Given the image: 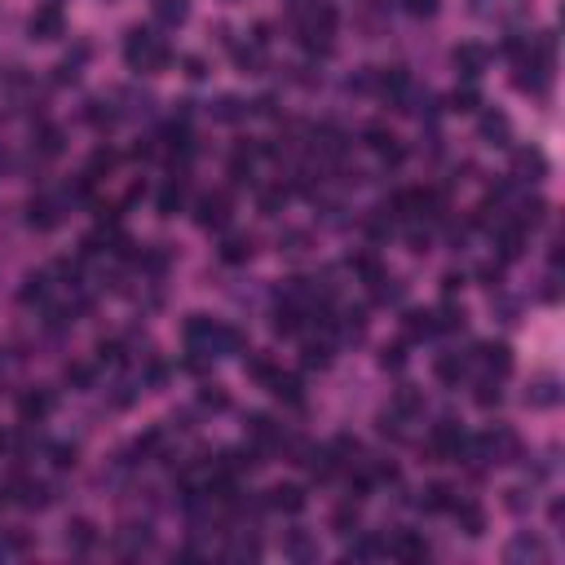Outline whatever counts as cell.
<instances>
[{"instance_id": "cell-9", "label": "cell", "mask_w": 565, "mask_h": 565, "mask_svg": "<svg viewBox=\"0 0 565 565\" xmlns=\"http://www.w3.org/2000/svg\"><path fill=\"white\" fill-rule=\"evenodd\" d=\"M270 508H278V512H301L305 508V490L301 486H274L270 490Z\"/></svg>"}, {"instance_id": "cell-49", "label": "cell", "mask_w": 565, "mask_h": 565, "mask_svg": "<svg viewBox=\"0 0 565 565\" xmlns=\"http://www.w3.org/2000/svg\"><path fill=\"white\" fill-rule=\"evenodd\" d=\"M442 287H446V292H455V287H464V278H459V274H446V278H442Z\"/></svg>"}, {"instance_id": "cell-42", "label": "cell", "mask_w": 565, "mask_h": 565, "mask_svg": "<svg viewBox=\"0 0 565 565\" xmlns=\"http://www.w3.org/2000/svg\"><path fill=\"white\" fill-rule=\"evenodd\" d=\"M287 552H292V557H309V552H313V547H309V539L301 535V530H296V535L287 539Z\"/></svg>"}, {"instance_id": "cell-32", "label": "cell", "mask_w": 565, "mask_h": 565, "mask_svg": "<svg viewBox=\"0 0 565 565\" xmlns=\"http://www.w3.org/2000/svg\"><path fill=\"white\" fill-rule=\"evenodd\" d=\"M66 380H71V385H80V389H89V385H93V367H85V362H71V367H66Z\"/></svg>"}, {"instance_id": "cell-23", "label": "cell", "mask_w": 565, "mask_h": 565, "mask_svg": "<svg viewBox=\"0 0 565 565\" xmlns=\"http://www.w3.org/2000/svg\"><path fill=\"white\" fill-rule=\"evenodd\" d=\"M521 557H539V561H543L547 552H543V543H539V539H526V535H521L517 543L508 547V561H521Z\"/></svg>"}, {"instance_id": "cell-48", "label": "cell", "mask_w": 565, "mask_h": 565, "mask_svg": "<svg viewBox=\"0 0 565 565\" xmlns=\"http://www.w3.org/2000/svg\"><path fill=\"white\" fill-rule=\"evenodd\" d=\"M186 66H190L186 75H194V80H199V75H208V71H204V58H186Z\"/></svg>"}, {"instance_id": "cell-31", "label": "cell", "mask_w": 565, "mask_h": 565, "mask_svg": "<svg viewBox=\"0 0 565 565\" xmlns=\"http://www.w3.org/2000/svg\"><path fill=\"white\" fill-rule=\"evenodd\" d=\"M331 362V344H305V367H327Z\"/></svg>"}, {"instance_id": "cell-13", "label": "cell", "mask_w": 565, "mask_h": 565, "mask_svg": "<svg viewBox=\"0 0 565 565\" xmlns=\"http://www.w3.org/2000/svg\"><path fill=\"white\" fill-rule=\"evenodd\" d=\"M181 204H186V177H173L168 186L159 190V212H163V217H173Z\"/></svg>"}, {"instance_id": "cell-40", "label": "cell", "mask_w": 565, "mask_h": 565, "mask_svg": "<svg viewBox=\"0 0 565 565\" xmlns=\"http://www.w3.org/2000/svg\"><path fill=\"white\" fill-rule=\"evenodd\" d=\"M97 358H102V362H124V344L120 340H102V344H97Z\"/></svg>"}, {"instance_id": "cell-30", "label": "cell", "mask_w": 565, "mask_h": 565, "mask_svg": "<svg viewBox=\"0 0 565 565\" xmlns=\"http://www.w3.org/2000/svg\"><path fill=\"white\" fill-rule=\"evenodd\" d=\"M58 151H62V128L44 124L40 128V155H58Z\"/></svg>"}, {"instance_id": "cell-11", "label": "cell", "mask_w": 565, "mask_h": 565, "mask_svg": "<svg viewBox=\"0 0 565 565\" xmlns=\"http://www.w3.org/2000/svg\"><path fill=\"white\" fill-rule=\"evenodd\" d=\"M18 411H23V420H27V424H31V420L40 424L44 415L54 411V393H27L23 402H18Z\"/></svg>"}, {"instance_id": "cell-47", "label": "cell", "mask_w": 565, "mask_h": 565, "mask_svg": "<svg viewBox=\"0 0 565 565\" xmlns=\"http://www.w3.org/2000/svg\"><path fill=\"white\" fill-rule=\"evenodd\" d=\"M508 508L521 512V508H526V490H508Z\"/></svg>"}, {"instance_id": "cell-36", "label": "cell", "mask_w": 565, "mask_h": 565, "mask_svg": "<svg viewBox=\"0 0 565 565\" xmlns=\"http://www.w3.org/2000/svg\"><path fill=\"white\" fill-rule=\"evenodd\" d=\"M247 375H256V380H274V362H270V358H247Z\"/></svg>"}, {"instance_id": "cell-41", "label": "cell", "mask_w": 565, "mask_h": 565, "mask_svg": "<svg viewBox=\"0 0 565 565\" xmlns=\"http://www.w3.org/2000/svg\"><path fill=\"white\" fill-rule=\"evenodd\" d=\"M111 168H115V155H111V151H97L93 163H89V177H93V173H111Z\"/></svg>"}, {"instance_id": "cell-45", "label": "cell", "mask_w": 565, "mask_h": 565, "mask_svg": "<svg viewBox=\"0 0 565 565\" xmlns=\"http://www.w3.org/2000/svg\"><path fill=\"white\" fill-rule=\"evenodd\" d=\"M217 120H239V102H235V97H221V102H217Z\"/></svg>"}, {"instance_id": "cell-20", "label": "cell", "mask_w": 565, "mask_h": 565, "mask_svg": "<svg viewBox=\"0 0 565 565\" xmlns=\"http://www.w3.org/2000/svg\"><path fill=\"white\" fill-rule=\"evenodd\" d=\"M433 375L446 380V385H455V380L464 375V358H459V354H442V358L433 362Z\"/></svg>"}, {"instance_id": "cell-14", "label": "cell", "mask_w": 565, "mask_h": 565, "mask_svg": "<svg viewBox=\"0 0 565 565\" xmlns=\"http://www.w3.org/2000/svg\"><path fill=\"white\" fill-rule=\"evenodd\" d=\"M451 512H455V521L464 526V535H481V530H486V512H481L477 504H455Z\"/></svg>"}, {"instance_id": "cell-10", "label": "cell", "mask_w": 565, "mask_h": 565, "mask_svg": "<svg viewBox=\"0 0 565 565\" xmlns=\"http://www.w3.org/2000/svg\"><path fill=\"white\" fill-rule=\"evenodd\" d=\"M455 66H459V71L464 75H481V66H486V49H477V44H459L455 49Z\"/></svg>"}, {"instance_id": "cell-16", "label": "cell", "mask_w": 565, "mask_h": 565, "mask_svg": "<svg viewBox=\"0 0 565 565\" xmlns=\"http://www.w3.org/2000/svg\"><path fill=\"white\" fill-rule=\"evenodd\" d=\"M186 13H190V0H155V18L168 23V27L186 23Z\"/></svg>"}, {"instance_id": "cell-39", "label": "cell", "mask_w": 565, "mask_h": 565, "mask_svg": "<svg viewBox=\"0 0 565 565\" xmlns=\"http://www.w3.org/2000/svg\"><path fill=\"white\" fill-rule=\"evenodd\" d=\"M451 106H455V111H477V89H455Z\"/></svg>"}, {"instance_id": "cell-38", "label": "cell", "mask_w": 565, "mask_h": 565, "mask_svg": "<svg viewBox=\"0 0 565 565\" xmlns=\"http://www.w3.org/2000/svg\"><path fill=\"white\" fill-rule=\"evenodd\" d=\"M477 278H481V282H486V287L495 292V287L504 282V265H481V270H477Z\"/></svg>"}, {"instance_id": "cell-46", "label": "cell", "mask_w": 565, "mask_h": 565, "mask_svg": "<svg viewBox=\"0 0 565 565\" xmlns=\"http://www.w3.org/2000/svg\"><path fill=\"white\" fill-rule=\"evenodd\" d=\"M54 464H58V468H71V464H75V446H54Z\"/></svg>"}, {"instance_id": "cell-28", "label": "cell", "mask_w": 565, "mask_h": 565, "mask_svg": "<svg viewBox=\"0 0 565 565\" xmlns=\"http://www.w3.org/2000/svg\"><path fill=\"white\" fill-rule=\"evenodd\" d=\"M517 173H521V181H539L543 159H539V155H530V151H521V155H517Z\"/></svg>"}, {"instance_id": "cell-3", "label": "cell", "mask_w": 565, "mask_h": 565, "mask_svg": "<svg viewBox=\"0 0 565 565\" xmlns=\"http://www.w3.org/2000/svg\"><path fill=\"white\" fill-rule=\"evenodd\" d=\"M495 243H499V256H504V261L521 256V247H526V225H521V221H499V230H495Z\"/></svg>"}, {"instance_id": "cell-22", "label": "cell", "mask_w": 565, "mask_h": 565, "mask_svg": "<svg viewBox=\"0 0 565 565\" xmlns=\"http://www.w3.org/2000/svg\"><path fill=\"white\" fill-rule=\"evenodd\" d=\"M274 393L282 397V402L301 406V380H296V375H274Z\"/></svg>"}, {"instance_id": "cell-29", "label": "cell", "mask_w": 565, "mask_h": 565, "mask_svg": "<svg viewBox=\"0 0 565 565\" xmlns=\"http://www.w3.org/2000/svg\"><path fill=\"white\" fill-rule=\"evenodd\" d=\"M393 406L402 411V415H415V411L424 406V397H420V393H415V389L406 385V389H397V397H393Z\"/></svg>"}, {"instance_id": "cell-50", "label": "cell", "mask_w": 565, "mask_h": 565, "mask_svg": "<svg viewBox=\"0 0 565 565\" xmlns=\"http://www.w3.org/2000/svg\"><path fill=\"white\" fill-rule=\"evenodd\" d=\"M5 446H9V437H5V433H0V451H5Z\"/></svg>"}, {"instance_id": "cell-5", "label": "cell", "mask_w": 565, "mask_h": 565, "mask_svg": "<svg viewBox=\"0 0 565 565\" xmlns=\"http://www.w3.org/2000/svg\"><path fill=\"white\" fill-rule=\"evenodd\" d=\"M481 137H486L490 146H508V137H512V124H508V115H499V111L481 115Z\"/></svg>"}, {"instance_id": "cell-1", "label": "cell", "mask_w": 565, "mask_h": 565, "mask_svg": "<svg viewBox=\"0 0 565 565\" xmlns=\"http://www.w3.org/2000/svg\"><path fill=\"white\" fill-rule=\"evenodd\" d=\"M433 451L437 455H451V459H459L464 451H473V442H468V433L455 424V420H442V424H433Z\"/></svg>"}, {"instance_id": "cell-15", "label": "cell", "mask_w": 565, "mask_h": 565, "mask_svg": "<svg viewBox=\"0 0 565 565\" xmlns=\"http://www.w3.org/2000/svg\"><path fill=\"white\" fill-rule=\"evenodd\" d=\"M433 331H437V318L428 309H411L406 313V336L411 340H424V336H433Z\"/></svg>"}, {"instance_id": "cell-18", "label": "cell", "mask_w": 565, "mask_h": 565, "mask_svg": "<svg viewBox=\"0 0 565 565\" xmlns=\"http://www.w3.org/2000/svg\"><path fill=\"white\" fill-rule=\"evenodd\" d=\"M66 539H71L80 552H89V547L97 543V530H93V521H85V517H75L71 526H66Z\"/></svg>"}, {"instance_id": "cell-7", "label": "cell", "mask_w": 565, "mask_h": 565, "mask_svg": "<svg viewBox=\"0 0 565 565\" xmlns=\"http://www.w3.org/2000/svg\"><path fill=\"white\" fill-rule=\"evenodd\" d=\"M27 221L36 225V230H54V225L62 221V212H58V204H54V199H31Z\"/></svg>"}, {"instance_id": "cell-12", "label": "cell", "mask_w": 565, "mask_h": 565, "mask_svg": "<svg viewBox=\"0 0 565 565\" xmlns=\"http://www.w3.org/2000/svg\"><path fill=\"white\" fill-rule=\"evenodd\" d=\"M451 508H455V490L446 481H433L424 490V512H451Z\"/></svg>"}, {"instance_id": "cell-37", "label": "cell", "mask_w": 565, "mask_h": 565, "mask_svg": "<svg viewBox=\"0 0 565 565\" xmlns=\"http://www.w3.org/2000/svg\"><path fill=\"white\" fill-rule=\"evenodd\" d=\"M85 115H89V120H93L97 128H102V124H115V111H111V106H102V102H89V111H85Z\"/></svg>"}, {"instance_id": "cell-33", "label": "cell", "mask_w": 565, "mask_h": 565, "mask_svg": "<svg viewBox=\"0 0 565 565\" xmlns=\"http://www.w3.org/2000/svg\"><path fill=\"white\" fill-rule=\"evenodd\" d=\"M282 204H287V190H282V186H274V190H265V194H261V208L270 212V217H274V212H278Z\"/></svg>"}, {"instance_id": "cell-27", "label": "cell", "mask_w": 565, "mask_h": 565, "mask_svg": "<svg viewBox=\"0 0 565 565\" xmlns=\"http://www.w3.org/2000/svg\"><path fill=\"white\" fill-rule=\"evenodd\" d=\"M362 137H367V146H371V151H380V155H385L389 146H393V132H389L385 124H371L367 132H362Z\"/></svg>"}, {"instance_id": "cell-24", "label": "cell", "mask_w": 565, "mask_h": 565, "mask_svg": "<svg viewBox=\"0 0 565 565\" xmlns=\"http://www.w3.org/2000/svg\"><path fill=\"white\" fill-rule=\"evenodd\" d=\"M331 526H336L340 535H349V530H358V508H354V504H340L336 512H331Z\"/></svg>"}, {"instance_id": "cell-43", "label": "cell", "mask_w": 565, "mask_h": 565, "mask_svg": "<svg viewBox=\"0 0 565 565\" xmlns=\"http://www.w3.org/2000/svg\"><path fill=\"white\" fill-rule=\"evenodd\" d=\"M406 9L415 18H428V13H437V0H406Z\"/></svg>"}, {"instance_id": "cell-35", "label": "cell", "mask_w": 565, "mask_h": 565, "mask_svg": "<svg viewBox=\"0 0 565 565\" xmlns=\"http://www.w3.org/2000/svg\"><path fill=\"white\" fill-rule=\"evenodd\" d=\"M402 362H406V349L402 344H385V354H380V367H402Z\"/></svg>"}, {"instance_id": "cell-8", "label": "cell", "mask_w": 565, "mask_h": 565, "mask_svg": "<svg viewBox=\"0 0 565 565\" xmlns=\"http://www.w3.org/2000/svg\"><path fill=\"white\" fill-rule=\"evenodd\" d=\"M385 552L402 557V561H424V557H428V543H424V539H415V535H397L393 543H385Z\"/></svg>"}, {"instance_id": "cell-17", "label": "cell", "mask_w": 565, "mask_h": 565, "mask_svg": "<svg viewBox=\"0 0 565 565\" xmlns=\"http://www.w3.org/2000/svg\"><path fill=\"white\" fill-rule=\"evenodd\" d=\"M274 331L278 336H296L301 331V305H278V313H274Z\"/></svg>"}, {"instance_id": "cell-21", "label": "cell", "mask_w": 565, "mask_h": 565, "mask_svg": "<svg viewBox=\"0 0 565 565\" xmlns=\"http://www.w3.org/2000/svg\"><path fill=\"white\" fill-rule=\"evenodd\" d=\"M252 256V239H225L221 243V261L225 265H239V261H247Z\"/></svg>"}, {"instance_id": "cell-26", "label": "cell", "mask_w": 565, "mask_h": 565, "mask_svg": "<svg viewBox=\"0 0 565 565\" xmlns=\"http://www.w3.org/2000/svg\"><path fill=\"white\" fill-rule=\"evenodd\" d=\"M473 397H477V406H486V411H490V406H499V397H504V393H499V380H481Z\"/></svg>"}, {"instance_id": "cell-34", "label": "cell", "mask_w": 565, "mask_h": 565, "mask_svg": "<svg viewBox=\"0 0 565 565\" xmlns=\"http://www.w3.org/2000/svg\"><path fill=\"white\" fill-rule=\"evenodd\" d=\"M235 62L243 66V75H256V71H261V54H256V49H239Z\"/></svg>"}, {"instance_id": "cell-44", "label": "cell", "mask_w": 565, "mask_h": 565, "mask_svg": "<svg viewBox=\"0 0 565 565\" xmlns=\"http://www.w3.org/2000/svg\"><path fill=\"white\" fill-rule=\"evenodd\" d=\"M204 406H212V411H225V406H230V397H225L221 389H204Z\"/></svg>"}, {"instance_id": "cell-2", "label": "cell", "mask_w": 565, "mask_h": 565, "mask_svg": "<svg viewBox=\"0 0 565 565\" xmlns=\"http://www.w3.org/2000/svg\"><path fill=\"white\" fill-rule=\"evenodd\" d=\"M199 225H208V230H221L225 221H230V199L225 194H204L199 199Z\"/></svg>"}, {"instance_id": "cell-4", "label": "cell", "mask_w": 565, "mask_h": 565, "mask_svg": "<svg viewBox=\"0 0 565 565\" xmlns=\"http://www.w3.org/2000/svg\"><path fill=\"white\" fill-rule=\"evenodd\" d=\"M31 36H40V40L62 36V9L58 5H44V9L31 13Z\"/></svg>"}, {"instance_id": "cell-19", "label": "cell", "mask_w": 565, "mask_h": 565, "mask_svg": "<svg viewBox=\"0 0 565 565\" xmlns=\"http://www.w3.org/2000/svg\"><path fill=\"white\" fill-rule=\"evenodd\" d=\"M557 397H561V393H557V380H552V375H543L539 385L526 393V402H530V406H557Z\"/></svg>"}, {"instance_id": "cell-6", "label": "cell", "mask_w": 565, "mask_h": 565, "mask_svg": "<svg viewBox=\"0 0 565 565\" xmlns=\"http://www.w3.org/2000/svg\"><path fill=\"white\" fill-rule=\"evenodd\" d=\"M477 354H481V362H486V367H490L495 375H508V371H512V354H508V344H504V340L481 344Z\"/></svg>"}, {"instance_id": "cell-25", "label": "cell", "mask_w": 565, "mask_h": 565, "mask_svg": "<svg viewBox=\"0 0 565 565\" xmlns=\"http://www.w3.org/2000/svg\"><path fill=\"white\" fill-rule=\"evenodd\" d=\"M44 296H49V278H44V274H31V278H27V287H23V305H31V301L40 305Z\"/></svg>"}]
</instances>
